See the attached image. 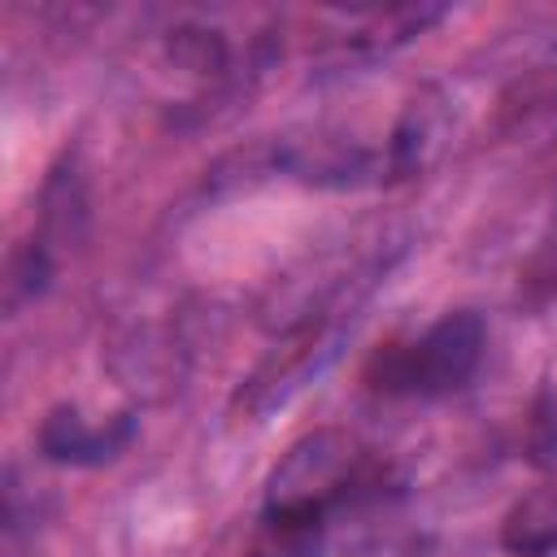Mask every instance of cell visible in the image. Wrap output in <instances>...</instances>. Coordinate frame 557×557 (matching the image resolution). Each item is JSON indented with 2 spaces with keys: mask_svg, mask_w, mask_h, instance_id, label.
I'll list each match as a JSON object with an SVG mask.
<instances>
[{
  "mask_svg": "<svg viewBox=\"0 0 557 557\" xmlns=\"http://www.w3.org/2000/svg\"><path fill=\"white\" fill-rule=\"evenodd\" d=\"M383 466L348 431H313L287 448L265 483V509L331 518L361 496H379Z\"/></svg>",
  "mask_w": 557,
  "mask_h": 557,
  "instance_id": "cell-1",
  "label": "cell"
},
{
  "mask_svg": "<svg viewBox=\"0 0 557 557\" xmlns=\"http://www.w3.org/2000/svg\"><path fill=\"white\" fill-rule=\"evenodd\" d=\"M483 348V318L474 309H448L418 339L379 348L366 366V383L383 396H453L474 379Z\"/></svg>",
  "mask_w": 557,
  "mask_h": 557,
  "instance_id": "cell-2",
  "label": "cell"
},
{
  "mask_svg": "<svg viewBox=\"0 0 557 557\" xmlns=\"http://www.w3.org/2000/svg\"><path fill=\"white\" fill-rule=\"evenodd\" d=\"M135 440V413H113L104 422L83 418L74 405L48 409L39 422V453L57 466H109Z\"/></svg>",
  "mask_w": 557,
  "mask_h": 557,
  "instance_id": "cell-3",
  "label": "cell"
},
{
  "mask_svg": "<svg viewBox=\"0 0 557 557\" xmlns=\"http://www.w3.org/2000/svg\"><path fill=\"white\" fill-rule=\"evenodd\" d=\"M500 548L509 557H553L557 553V483L522 492L500 518Z\"/></svg>",
  "mask_w": 557,
  "mask_h": 557,
  "instance_id": "cell-4",
  "label": "cell"
},
{
  "mask_svg": "<svg viewBox=\"0 0 557 557\" xmlns=\"http://www.w3.org/2000/svg\"><path fill=\"white\" fill-rule=\"evenodd\" d=\"M52 274H57L52 248H48L39 235H35V239H26V244H22V248H13V257H9L4 305H9V309H22L26 300L44 296V292H48V283H52Z\"/></svg>",
  "mask_w": 557,
  "mask_h": 557,
  "instance_id": "cell-5",
  "label": "cell"
},
{
  "mask_svg": "<svg viewBox=\"0 0 557 557\" xmlns=\"http://www.w3.org/2000/svg\"><path fill=\"white\" fill-rule=\"evenodd\" d=\"M170 57L174 65H183L187 74H222L231 65V48L218 30H200V26H183L170 35Z\"/></svg>",
  "mask_w": 557,
  "mask_h": 557,
  "instance_id": "cell-6",
  "label": "cell"
}]
</instances>
